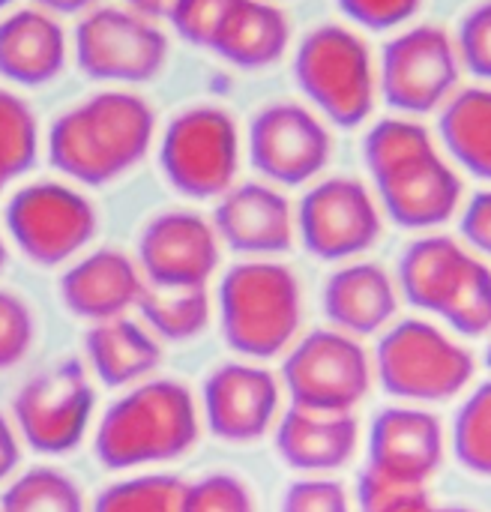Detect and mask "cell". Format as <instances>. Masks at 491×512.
<instances>
[{"instance_id":"35","label":"cell","mask_w":491,"mask_h":512,"mask_svg":"<svg viewBox=\"0 0 491 512\" xmlns=\"http://www.w3.org/2000/svg\"><path fill=\"white\" fill-rule=\"evenodd\" d=\"M234 3L237 0H174L168 21L189 45L210 48Z\"/></svg>"},{"instance_id":"29","label":"cell","mask_w":491,"mask_h":512,"mask_svg":"<svg viewBox=\"0 0 491 512\" xmlns=\"http://www.w3.org/2000/svg\"><path fill=\"white\" fill-rule=\"evenodd\" d=\"M453 456L468 474L491 480V381H483L459 405L453 420Z\"/></svg>"},{"instance_id":"38","label":"cell","mask_w":491,"mask_h":512,"mask_svg":"<svg viewBox=\"0 0 491 512\" xmlns=\"http://www.w3.org/2000/svg\"><path fill=\"white\" fill-rule=\"evenodd\" d=\"M33 345V315L9 291H0V369H9L27 357Z\"/></svg>"},{"instance_id":"23","label":"cell","mask_w":491,"mask_h":512,"mask_svg":"<svg viewBox=\"0 0 491 512\" xmlns=\"http://www.w3.org/2000/svg\"><path fill=\"white\" fill-rule=\"evenodd\" d=\"M471 261L474 255L453 237L444 234L420 237L399 258L396 288L411 306L441 318L459 282L465 279Z\"/></svg>"},{"instance_id":"16","label":"cell","mask_w":491,"mask_h":512,"mask_svg":"<svg viewBox=\"0 0 491 512\" xmlns=\"http://www.w3.org/2000/svg\"><path fill=\"white\" fill-rule=\"evenodd\" d=\"M447 438L435 414L411 405L384 408L369 429V465L375 474L408 486H426L444 465Z\"/></svg>"},{"instance_id":"11","label":"cell","mask_w":491,"mask_h":512,"mask_svg":"<svg viewBox=\"0 0 491 512\" xmlns=\"http://www.w3.org/2000/svg\"><path fill=\"white\" fill-rule=\"evenodd\" d=\"M294 225L315 258L348 261L378 243L381 207L360 180L330 177L303 195Z\"/></svg>"},{"instance_id":"13","label":"cell","mask_w":491,"mask_h":512,"mask_svg":"<svg viewBox=\"0 0 491 512\" xmlns=\"http://www.w3.org/2000/svg\"><path fill=\"white\" fill-rule=\"evenodd\" d=\"M333 153V138L324 120L297 102H273L252 117L249 156L252 165L279 186L315 180Z\"/></svg>"},{"instance_id":"33","label":"cell","mask_w":491,"mask_h":512,"mask_svg":"<svg viewBox=\"0 0 491 512\" xmlns=\"http://www.w3.org/2000/svg\"><path fill=\"white\" fill-rule=\"evenodd\" d=\"M441 318L462 336L480 339L491 333V267L474 255L465 279L459 282L453 300L441 312Z\"/></svg>"},{"instance_id":"45","label":"cell","mask_w":491,"mask_h":512,"mask_svg":"<svg viewBox=\"0 0 491 512\" xmlns=\"http://www.w3.org/2000/svg\"><path fill=\"white\" fill-rule=\"evenodd\" d=\"M3 264H6V246H3V237H0V270H3Z\"/></svg>"},{"instance_id":"28","label":"cell","mask_w":491,"mask_h":512,"mask_svg":"<svg viewBox=\"0 0 491 512\" xmlns=\"http://www.w3.org/2000/svg\"><path fill=\"white\" fill-rule=\"evenodd\" d=\"M39 153V123L27 99L0 90V192L27 174Z\"/></svg>"},{"instance_id":"2","label":"cell","mask_w":491,"mask_h":512,"mask_svg":"<svg viewBox=\"0 0 491 512\" xmlns=\"http://www.w3.org/2000/svg\"><path fill=\"white\" fill-rule=\"evenodd\" d=\"M198 444V411L180 381H147L120 396L96 432V459L111 471L180 459Z\"/></svg>"},{"instance_id":"32","label":"cell","mask_w":491,"mask_h":512,"mask_svg":"<svg viewBox=\"0 0 491 512\" xmlns=\"http://www.w3.org/2000/svg\"><path fill=\"white\" fill-rule=\"evenodd\" d=\"M186 483L171 474H144L108 486L93 512H183Z\"/></svg>"},{"instance_id":"37","label":"cell","mask_w":491,"mask_h":512,"mask_svg":"<svg viewBox=\"0 0 491 512\" xmlns=\"http://www.w3.org/2000/svg\"><path fill=\"white\" fill-rule=\"evenodd\" d=\"M456 51L465 69L491 81V0H483L462 18Z\"/></svg>"},{"instance_id":"22","label":"cell","mask_w":491,"mask_h":512,"mask_svg":"<svg viewBox=\"0 0 491 512\" xmlns=\"http://www.w3.org/2000/svg\"><path fill=\"white\" fill-rule=\"evenodd\" d=\"M360 426L351 414H318L291 408L276 429V450L294 471L324 474L351 462Z\"/></svg>"},{"instance_id":"3","label":"cell","mask_w":491,"mask_h":512,"mask_svg":"<svg viewBox=\"0 0 491 512\" xmlns=\"http://www.w3.org/2000/svg\"><path fill=\"white\" fill-rule=\"evenodd\" d=\"M225 342L246 357H276L300 327L303 297L297 276L276 261H243L219 285Z\"/></svg>"},{"instance_id":"10","label":"cell","mask_w":491,"mask_h":512,"mask_svg":"<svg viewBox=\"0 0 491 512\" xmlns=\"http://www.w3.org/2000/svg\"><path fill=\"white\" fill-rule=\"evenodd\" d=\"M459 51L438 24H417L393 36L381 54L378 87L390 108L402 114H429L453 96L459 84Z\"/></svg>"},{"instance_id":"30","label":"cell","mask_w":491,"mask_h":512,"mask_svg":"<svg viewBox=\"0 0 491 512\" xmlns=\"http://www.w3.org/2000/svg\"><path fill=\"white\" fill-rule=\"evenodd\" d=\"M0 512H84V498L66 474L33 468L3 492Z\"/></svg>"},{"instance_id":"46","label":"cell","mask_w":491,"mask_h":512,"mask_svg":"<svg viewBox=\"0 0 491 512\" xmlns=\"http://www.w3.org/2000/svg\"><path fill=\"white\" fill-rule=\"evenodd\" d=\"M441 512H474V510H468V507H441Z\"/></svg>"},{"instance_id":"24","label":"cell","mask_w":491,"mask_h":512,"mask_svg":"<svg viewBox=\"0 0 491 512\" xmlns=\"http://www.w3.org/2000/svg\"><path fill=\"white\" fill-rule=\"evenodd\" d=\"M288 42V15L273 0H237L210 51L240 69H267L285 57Z\"/></svg>"},{"instance_id":"43","label":"cell","mask_w":491,"mask_h":512,"mask_svg":"<svg viewBox=\"0 0 491 512\" xmlns=\"http://www.w3.org/2000/svg\"><path fill=\"white\" fill-rule=\"evenodd\" d=\"M123 3H126V9H132V12H138V15L150 18V21L168 18V12L174 6V0H123Z\"/></svg>"},{"instance_id":"1","label":"cell","mask_w":491,"mask_h":512,"mask_svg":"<svg viewBox=\"0 0 491 512\" xmlns=\"http://www.w3.org/2000/svg\"><path fill=\"white\" fill-rule=\"evenodd\" d=\"M156 135L153 105L129 90H102L66 108L48 132L51 165L84 186H105L132 171Z\"/></svg>"},{"instance_id":"14","label":"cell","mask_w":491,"mask_h":512,"mask_svg":"<svg viewBox=\"0 0 491 512\" xmlns=\"http://www.w3.org/2000/svg\"><path fill=\"white\" fill-rule=\"evenodd\" d=\"M138 264L150 285L204 288L219 264V237L204 216L192 210H165L144 225L138 237Z\"/></svg>"},{"instance_id":"5","label":"cell","mask_w":491,"mask_h":512,"mask_svg":"<svg viewBox=\"0 0 491 512\" xmlns=\"http://www.w3.org/2000/svg\"><path fill=\"white\" fill-rule=\"evenodd\" d=\"M381 387L402 402H450L474 381V354L441 327L408 318L384 330L375 351Z\"/></svg>"},{"instance_id":"44","label":"cell","mask_w":491,"mask_h":512,"mask_svg":"<svg viewBox=\"0 0 491 512\" xmlns=\"http://www.w3.org/2000/svg\"><path fill=\"white\" fill-rule=\"evenodd\" d=\"M39 9H45V12H63V15H72V12H90V9H96V3L99 0H33Z\"/></svg>"},{"instance_id":"20","label":"cell","mask_w":491,"mask_h":512,"mask_svg":"<svg viewBox=\"0 0 491 512\" xmlns=\"http://www.w3.org/2000/svg\"><path fill=\"white\" fill-rule=\"evenodd\" d=\"M69 42L60 21L39 9H15L0 21V75L21 87L54 81L66 66Z\"/></svg>"},{"instance_id":"6","label":"cell","mask_w":491,"mask_h":512,"mask_svg":"<svg viewBox=\"0 0 491 512\" xmlns=\"http://www.w3.org/2000/svg\"><path fill=\"white\" fill-rule=\"evenodd\" d=\"M165 180L189 198H219L234 186L240 165L237 120L216 105L180 111L159 141Z\"/></svg>"},{"instance_id":"34","label":"cell","mask_w":491,"mask_h":512,"mask_svg":"<svg viewBox=\"0 0 491 512\" xmlns=\"http://www.w3.org/2000/svg\"><path fill=\"white\" fill-rule=\"evenodd\" d=\"M357 504L360 512H441V507H435V501L429 498L426 486L396 483L375 474L372 468H363L360 474Z\"/></svg>"},{"instance_id":"41","label":"cell","mask_w":491,"mask_h":512,"mask_svg":"<svg viewBox=\"0 0 491 512\" xmlns=\"http://www.w3.org/2000/svg\"><path fill=\"white\" fill-rule=\"evenodd\" d=\"M462 237L471 249L491 258V189L477 192L462 213Z\"/></svg>"},{"instance_id":"4","label":"cell","mask_w":491,"mask_h":512,"mask_svg":"<svg viewBox=\"0 0 491 512\" xmlns=\"http://www.w3.org/2000/svg\"><path fill=\"white\" fill-rule=\"evenodd\" d=\"M294 78L315 114L333 126L354 129L375 108L378 72L372 51L345 24H321L303 36L294 54Z\"/></svg>"},{"instance_id":"17","label":"cell","mask_w":491,"mask_h":512,"mask_svg":"<svg viewBox=\"0 0 491 512\" xmlns=\"http://www.w3.org/2000/svg\"><path fill=\"white\" fill-rule=\"evenodd\" d=\"M279 411V384L246 363L216 366L204 381V417L216 438L246 444L261 438Z\"/></svg>"},{"instance_id":"7","label":"cell","mask_w":491,"mask_h":512,"mask_svg":"<svg viewBox=\"0 0 491 512\" xmlns=\"http://www.w3.org/2000/svg\"><path fill=\"white\" fill-rule=\"evenodd\" d=\"M75 60L87 78L144 84L168 63V36L126 6H96L75 27Z\"/></svg>"},{"instance_id":"36","label":"cell","mask_w":491,"mask_h":512,"mask_svg":"<svg viewBox=\"0 0 491 512\" xmlns=\"http://www.w3.org/2000/svg\"><path fill=\"white\" fill-rule=\"evenodd\" d=\"M183 512H255L246 483L231 474H213L186 486Z\"/></svg>"},{"instance_id":"47","label":"cell","mask_w":491,"mask_h":512,"mask_svg":"<svg viewBox=\"0 0 491 512\" xmlns=\"http://www.w3.org/2000/svg\"><path fill=\"white\" fill-rule=\"evenodd\" d=\"M486 363H489V369H491V339H489V348H486Z\"/></svg>"},{"instance_id":"25","label":"cell","mask_w":491,"mask_h":512,"mask_svg":"<svg viewBox=\"0 0 491 512\" xmlns=\"http://www.w3.org/2000/svg\"><path fill=\"white\" fill-rule=\"evenodd\" d=\"M87 357L102 384L126 387L147 378L159 366L162 351L138 321L120 315L111 321H99L87 333Z\"/></svg>"},{"instance_id":"9","label":"cell","mask_w":491,"mask_h":512,"mask_svg":"<svg viewBox=\"0 0 491 512\" xmlns=\"http://www.w3.org/2000/svg\"><path fill=\"white\" fill-rule=\"evenodd\" d=\"M93 204L72 186L39 180L21 186L6 204V231L36 264L54 267L78 255L96 234Z\"/></svg>"},{"instance_id":"31","label":"cell","mask_w":491,"mask_h":512,"mask_svg":"<svg viewBox=\"0 0 491 512\" xmlns=\"http://www.w3.org/2000/svg\"><path fill=\"white\" fill-rule=\"evenodd\" d=\"M426 150H435V141L414 117H384L363 138V159L372 177Z\"/></svg>"},{"instance_id":"26","label":"cell","mask_w":491,"mask_h":512,"mask_svg":"<svg viewBox=\"0 0 491 512\" xmlns=\"http://www.w3.org/2000/svg\"><path fill=\"white\" fill-rule=\"evenodd\" d=\"M447 153L474 177L491 180V87L453 93L438 123Z\"/></svg>"},{"instance_id":"19","label":"cell","mask_w":491,"mask_h":512,"mask_svg":"<svg viewBox=\"0 0 491 512\" xmlns=\"http://www.w3.org/2000/svg\"><path fill=\"white\" fill-rule=\"evenodd\" d=\"M144 291L141 270L135 261L117 249H96L75 261L60 279V297L66 309L87 321L120 318L138 303Z\"/></svg>"},{"instance_id":"48","label":"cell","mask_w":491,"mask_h":512,"mask_svg":"<svg viewBox=\"0 0 491 512\" xmlns=\"http://www.w3.org/2000/svg\"><path fill=\"white\" fill-rule=\"evenodd\" d=\"M9 3H12V0H0V9H6Z\"/></svg>"},{"instance_id":"15","label":"cell","mask_w":491,"mask_h":512,"mask_svg":"<svg viewBox=\"0 0 491 512\" xmlns=\"http://www.w3.org/2000/svg\"><path fill=\"white\" fill-rule=\"evenodd\" d=\"M375 180L384 213L408 231H426L450 222L462 204V177L435 150L405 159Z\"/></svg>"},{"instance_id":"18","label":"cell","mask_w":491,"mask_h":512,"mask_svg":"<svg viewBox=\"0 0 491 512\" xmlns=\"http://www.w3.org/2000/svg\"><path fill=\"white\" fill-rule=\"evenodd\" d=\"M213 231L234 252L252 258L279 255L294 240V213L276 186L240 183L219 195Z\"/></svg>"},{"instance_id":"42","label":"cell","mask_w":491,"mask_h":512,"mask_svg":"<svg viewBox=\"0 0 491 512\" xmlns=\"http://www.w3.org/2000/svg\"><path fill=\"white\" fill-rule=\"evenodd\" d=\"M15 465H18V441H15L12 426L0 414V483L15 471Z\"/></svg>"},{"instance_id":"40","label":"cell","mask_w":491,"mask_h":512,"mask_svg":"<svg viewBox=\"0 0 491 512\" xmlns=\"http://www.w3.org/2000/svg\"><path fill=\"white\" fill-rule=\"evenodd\" d=\"M336 3L354 24L369 30H393L411 21L423 6V0H336Z\"/></svg>"},{"instance_id":"21","label":"cell","mask_w":491,"mask_h":512,"mask_svg":"<svg viewBox=\"0 0 491 512\" xmlns=\"http://www.w3.org/2000/svg\"><path fill=\"white\" fill-rule=\"evenodd\" d=\"M399 288L378 264L357 261L339 267L324 285V315L345 336H372L393 324Z\"/></svg>"},{"instance_id":"8","label":"cell","mask_w":491,"mask_h":512,"mask_svg":"<svg viewBox=\"0 0 491 512\" xmlns=\"http://www.w3.org/2000/svg\"><path fill=\"white\" fill-rule=\"evenodd\" d=\"M282 378L294 408L351 414L372 387V363L354 336L315 330L288 354Z\"/></svg>"},{"instance_id":"12","label":"cell","mask_w":491,"mask_h":512,"mask_svg":"<svg viewBox=\"0 0 491 512\" xmlns=\"http://www.w3.org/2000/svg\"><path fill=\"white\" fill-rule=\"evenodd\" d=\"M93 417V387L75 360L33 375L15 396V423L36 453L60 456L81 444Z\"/></svg>"},{"instance_id":"27","label":"cell","mask_w":491,"mask_h":512,"mask_svg":"<svg viewBox=\"0 0 491 512\" xmlns=\"http://www.w3.org/2000/svg\"><path fill=\"white\" fill-rule=\"evenodd\" d=\"M138 309L153 333L171 342L198 336L210 321V300L204 288H162L150 285L138 297Z\"/></svg>"},{"instance_id":"39","label":"cell","mask_w":491,"mask_h":512,"mask_svg":"<svg viewBox=\"0 0 491 512\" xmlns=\"http://www.w3.org/2000/svg\"><path fill=\"white\" fill-rule=\"evenodd\" d=\"M282 512H351V501L336 480H300L282 495Z\"/></svg>"}]
</instances>
